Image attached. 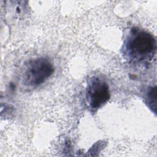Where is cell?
I'll return each mask as SVG.
<instances>
[{
    "label": "cell",
    "mask_w": 157,
    "mask_h": 157,
    "mask_svg": "<svg viewBox=\"0 0 157 157\" xmlns=\"http://www.w3.org/2000/svg\"><path fill=\"white\" fill-rule=\"evenodd\" d=\"M121 50L123 58L129 63L149 61L156 53V41L150 33L133 27L125 35Z\"/></svg>",
    "instance_id": "cell-1"
},
{
    "label": "cell",
    "mask_w": 157,
    "mask_h": 157,
    "mask_svg": "<svg viewBox=\"0 0 157 157\" xmlns=\"http://www.w3.org/2000/svg\"><path fill=\"white\" fill-rule=\"evenodd\" d=\"M85 98L88 107L93 112L96 111L104 106L110 98L108 83L99 77H92L86 85Z\"/></svg>",
    "instance_id": "cell-3"
},
{
    "label": "cell",
    "mask_w": 157,
    "mask_h": 157,
    "mask_svg": "<svg viewBox=\"0 0 157 157\" xmlns=\"http://www.w3.org/2000/svg\"><path fill=\"white\" fill-rule=\"evenodd\" d=\"M52 63L45 57H37L29 60L25 65L22 80L26 86L35 87L45 82L53 74Z\"/></svg>",
    "instance_id": "cell-2"
},
{
    "label": "cell",
    "mask_w": 157,
    "mask_h": 157,
    "mask_svg": "<svg viewBox=\"0 0 157 157\" xmlns=\"http://www.w3.org/2000/svg\"><path fill=\"white\" fill-rule=\"evenodd\" d=\"M145 103L147 106L151 109H154L155 112H156V86L150 87L147 90L145 96Z\"/></svg>",
    "instance_id": "cell-4"
}]
</instances>
